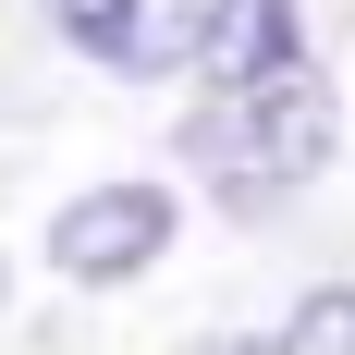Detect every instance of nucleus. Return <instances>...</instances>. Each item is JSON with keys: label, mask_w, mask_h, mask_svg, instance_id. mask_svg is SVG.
I'll return each mask as SVG.
<instances>
[{"label": "nucleus", "mask_w": 355, "mask_h": 355, "mask_svg": "<svg viewBox=\"0 0 355 355\" xmlns=\"http://www.w3.org/2000/svg\"><path fill=\"white\" fill-rule=\"evenodd\" d=\"M306 49H294V0H245V49H233V86H294Z\"/></svg>", "instance_id": "obj_4"}, {"label": "nucleus", "mask_w": 355, "mask_h": 355, "mask_svg": "<svg viewBox=\"0 0 355 355\" xmlns=\"http://www.w3.org/2000/svg\"><path fill=\"white\" fill-rule=\"evenodd\" d=\"M196 172L220 184V209H282L294 184L331 159V86L294 73V86H233L220 110H196Z\"/></svg>", "instance_id": "obj_1"}, {"label": "nucleus", "mask_w": 355, "mask_h": 355, "mask_svg": "<svg viewBox=\"0 0 355 355\" xmlns=\"http://www.w3.org/2000/svg\"><path fill=\"white\" fill-rule=\"evenodd\" d=\"M159 245H172V184H86V196L49 220V270L86 282V294L159 270Z\"/></svg>", "instance_id": "obj_3"}, {"label": "nucleus", "mask_w": 355, "mask_h": 355, "mask_svg": "<svg viewBox=\"0 0 355 355\" xmlns=\"http://www.w3.org/2000/svg\"><path fill=\"white\" fill-rule=\"evenodd\" d=\"M282 355H355V282H319L306 306H294Z\"/></svg>", "instance_id": "obj_5"}, {"label": "nucleus", "mask_w": 355, "mask_h": 355, "mask_svg": "<svg viewBox=\"0 0 355 355\" xmlns=\"http://www.w3.org/2000/svg\"><path fill=\"white\" fill-rule=\"evenodd\" d=\"M184 355H282V343H257V331H196Z\"/></svg>", "instance_id": "obj_6"}, {"label": "nucleus", "mask_w": 355, "mask_h": 355, "mask_svg": "<svg viewBox=\"0 0 355 355\" xmlns=\"http://www.w3.org/2000/svg\"><path fill=\"white\" fill-rule=\"evenodd\" d=\"M233 12L245 0H49V25L98 73H184V62H209L233 37Z\"/></svg>", "instance_id": "obj_2"}]
</instances>
